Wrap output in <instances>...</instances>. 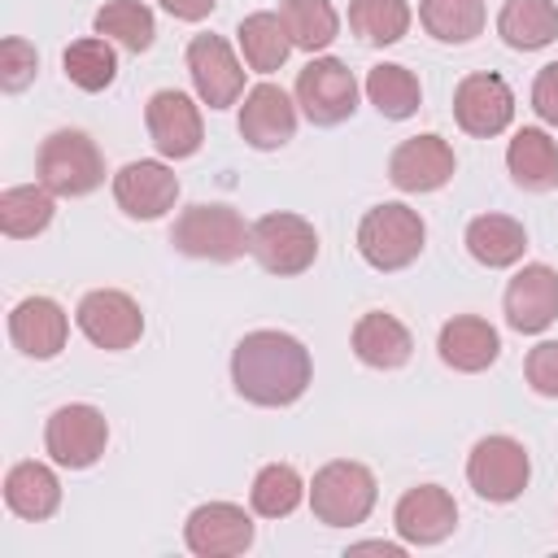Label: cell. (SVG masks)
Here are the masks:
<instances>
[{"label": "cell", "mask_w": 558, "mask_h": 558, "mask_svg": "<svg viewBox=\"0 0 558 558\" xmlns=\"http://www.w3.org/2000/svg\"><path fill=\"white\" fill-rule=\"evenodd\" d=\"M248 253L270 275H301L318 257V231L301 214L275 209V214H262L248 227Z\"/></svg>", "instance_id": "cell-6"}, {"label": "cell", "mask_w": 558, "mask_h": 558, "mask_svg": "<svg viewBox=\"0 0 558 558\" xmlns=\"http://www.w3.org/2000/svg\"><path fill=\"white\" fill-rule=\"evenodd\" d=\"M532 109L541 122L558 126V61H549L532 83Z\"/></svg>", "instance_id": "cell-38"}, {"label": "cell", "mask_w": 558, "mask_h": 558, "mask_svg": "<svg viewBox=\"0 0 558 558\" xmlns=\"http://www.w3.org/2000/svg\"><path fill=\"white\" fill-rule=\"evenodd\" d=\"M366 96H371V105H375L384 118H392V122H405V118L418 113V105H423L418 78H414L405 65H397V61H384V65H375V70L366 74Z\"/></svg>", "instance_id": "cell-31"}, {"label": "cell", "mask_w": 558, "mask_h": 558, "mask_svg": "<svg viewBox=\"0 0 558 558\" xmlns=\"http://www.w3.org/2000/svg\"><path fill=\"white\" fill-rule=\"evenodd\" d=\"M453 148L440 135H410L388 157V179L397 192H436L453 179Z\"/></svg>", "instance_id": "cell-15"}, {"label": "cell", "mask_w": 558, "mask_h": 558, "mask_svg": "<svg viewBox=\"0 0 558 558\" xmlns=\"http://www.w3.org/2000/svg\"><path fill=\"white\" fill-rule=\"evenodd\" d=\"M170 244L187 257L205 262H235L248 253V227L231 205H187L174 218Z\"/></svg>", "instance_id": "cell-5"}, {"label": "cell", "mask_w": 558, "mask_h": 558, "mask_svg": "<svg viewBox=\"0 0 558 558\" xmlns=\"http://www.w3.org/2000/svg\"><path fill=\"white\" fill-rule=\"evenodd\" d=\"M506 170L523 192H554L558 187V144L541 126L514 131L506 148Z\"/></svg>", "instance_id": "cell-23"}, {"label": "cell", "mask_w": 558, "mask_h": 558, "mask_svg": "<svg viewBox=\"0 0 558 558\" xmlns=\"http://www.w3.org/2000/svg\"><path fill=\"white\" fill-rule=\"evenodd\" d=\"M74 323L78 331L96 344V349H131L140 336H144V314L135 305V296L118 292V288H96L78 301L74 310Z\"/></svg>", "instance_id": "cell-10"}, {"label": "cell", "mask_w": 558, "mask_h": 558, "mask_svg": "<svg viewBox=\"0 0 558 558\" xmlns=\"http://www.w3.org/2000/svg\"><path fill=\"white\" fill-rule=\"evenodd\" d=\"M418 22L440 44H471L484 31V0H418Z\"/></svg>", "instance_id": "cell-32"}, {"label": "cell", "mask_w": 558, "mask_h": 558, "mask_svg": "<svg viewBox=\"0 0 558 558\" xmlns=\"http://www.w3.org/2000/svg\"><path fill=\"white\" fill-rule=\"evenodd\" d=\"M92 26H96V35L122 44L126 52H148L153 39H157L153 9L140 4V0H109V4H100L96 17H92Z\"/></svg>", "instance_id": "cell-28"}, {"label": "cell", "mask_w": 558, "mask_h": 558, "mask_svg": "<svg viewBox=\"0 0 558 558\" xmlns=\"http://www.w3.org/2000/svg\"><path fill=\"white\" fill-rule=\"evenodd\" d=\"M279 17L292 35V48H305V52H318L340 35V17L331 0H283Z\"/></svg>", "instance_id": "cell-34"}, {"label": "cell", "mask_w": 558, "mask_h": 558, "mask_svg": "<svg viewBox=\"0 0 558 558\" xmlns=\"http://www.w3.org/2000/svg\"><path fill=\"white\" fill-rule=\"evenodd\" d=\"M523 375H527L532 392H541V397H558V340H541V344L527 353Z\"/></svg>", "instance_id": "cell-37"}, {"label": "cell", "mask_w": 558, "mask_h": 558, "mask_svg": "<svg viewBox=\"0 0 558 558\" xmlns=\"http://www.w3.org/2000/svg\"><path fill=\"white\" fill-rule=\"evenodd\" d=\"M52 222V192L44 183H17L0 192V231L13 240H31Z\"/></svg>", "instance_id": "cell-30"}, {"label": "cell", "mask_w": 558, "mask_h": 558, "mask_svg": "<svg viewBox=\"0 0 558 558\" xmlns=\"http://www.w3.org/2000/svg\"><path fill=\"white\" fill-rule=\"evenodd\" d=\"M349 554H384V558H401V545H392V541H362V545H353Z\"/></svg>", "instance_id": "cell-40"}, {"label": "cell", "mask_w": 558, "mask_h": 558, "mask_svg": "<svg viewBox=\"0 0 558 558\" xmlns=\"http://www.w3.org/2000/svg\"><path fill=\"white\" fill-rule=\"evenodd\" d=\"M453 118L466 135L475 140H493L510 126L514 118V92L506 87L501 74L493 70H480V74H466L453 92Z\"/></svg>", "instance_id": "cell-12"}, {"label": "cell", "mask_w": 558, "mask_h": 558, "mask_svg": "<svg viewBox=\"0 0 558 558\" xmlns=\"http://www.w3.org/2000/svg\"><path fill=\"white\" fill-rule=\"evenodd\" d=\"M410 4L405 0H349V31L362 44L388 48L410 31Z\"/></svg>", "instance_id": "cell-33"}, {"label": "cell", "mask_w": 558, "mask_h": 558, "mask_svg": "<svg viewBox=\"0 0 558 558\" xmlns=\"http://www.w3.org/2000/svg\"><path fill=\"white\" fill-rule=\"evenodd\" d=\"M497 35L519 52H536L558 39V4L554 0H506L497 13Z\"/></svg>", "instance_id": "cell-26"}, {"label": "cell", "mask_w": 558, "mask_h": 558, "mask_svg": "<svg viewBox=\"0 0 558 558\" xmlns=\"http://www.w3.org/2000/svg\"><path fill=\"white\" fill-rule=\"evenodd\" d=\"M35 70H39L35 44H26L22 35H9V39L0 44V87H4V92H22V87L35 78Z\"/></svg>", "instance_id": "cell-36"}, {"label": "cell", "mask_w": 558, "mask_h": 558, "mask_svg": "<svg viewBox=\"0 0 558 558\" xmlns=\"http://www.w3.org/2000/svg\"><path fill=\"white\" fill-rule=\"evenodd\" d=\"M144 122H148V135L157 144L161 157H192L205 140V126H201V109L192 105L187 92H174V87H161L148 96L144 105Z\"/></svg>", "instance_id": "cell-14"}, {"label": "cell", "mask_w": 558, "mask_h": 558, "mask_svg": "<svg viewBox=\"0 0 558 558\" xmlns=\"http://www.w3.org/2000/svg\"><path fill=\"white\" fill-rule=\"evenodd\" d=\"M61 70L74 87L83 92H105L113 78H118V52H113V39L105 35H87V39H74L65 52H61Z\"/></svg>", "instance_id": "cell-29"}, {"label": "cell", "mask_w": 558, "mask_h": 558, "mask_svg": "<svg viewBox=\"0 0 558 558\" xmlns=\"http://www.w3.org/2000/svg\"><path fill=\"white\" fill-rule=\"evenodd\" d=\"M65 336H70V318L52 296H26L9 314V340L35 362L57 357L65 349Z\"/></svg>", "instance_id": "cell-20"}, {"label": "cell", "mask_w": 558, "mask_h": 558, "mask_svg": "<svg viewBox=\"0 0 558 558\" xmlns=\"http://www.w3.org/2000/svg\"><path fill=\"white\" fill-rule=\"evenodd\" d=\"M4 506L17 519H31V523L52 519L57 506H61V484H57L52 466H44V462H17V466H9V475H4Z\"/></svg>", "instance_id": "cell-24"}, {"label": "cell", "mask_w": 558, "mask_h": 558, "mask_svg": "<svg viewBox=\"0 0 558 558\" xmlns=\"http://www.w3.org/2000/svg\"><path fill=\"white\" fill-rule=\"evenodd\" d=\"M296 105L314 126H340L357 109V78L340 57H314L296 74Z\"/></svg>", "instance_id": "cell-8"}, {"label": "cell", "mask_w": 558, "mask_h": 558, "mask_svg": "<svg viewBox=\"0 0 558 558\" xmlns=\"http://www.w3.org/2000/svg\"><path fill=\"white\" fill-rule=\"evenodd\" d=\"M183 541L196 558H235L253 545V519L235 501H205L187 514Z\"/></svg>", "instance_id": "cell-13"}, {"label": "cell", "mask_w": 558, "mask_h": 558, "mask_svg": "<svg viewBox=\"0 0 558 558\" xmlns=\"http://www.w3.org/2000/svg\"><path fill=\"white\" fill-rule=\"evenodd\" d=\"M314 375L310 349L288 331H248L231 353V384L244 401L279 410L305 397Z\"/></svg>", "instance_id": "cell-1"}, {"label": "cell", "mask_w": 558, "mask_h": 558, "mask_svg": "<svg viewBox=\"0 0 558 558\" xmlns=\"http://www.w3.org/2000/svg\"><path fill=\"white\" fill-rule=\"evenodd\" d=\"M392 527L405 545H440L458 527V506L440 484H418L401 493L392 510Z\"/></svg>", "instance_id": "cell-17"}, {"label": "cell", "mask_w": 558, "mask_h": 558, "mask_svg": "<svg viewBox=\"0 0 558 558\" xmlns=\"http://www.w3.org/2000/svg\"><path fill=\"white\" fill-rule=\"evenodd\" d=\"M214 4H218V0H161V9H166L170 17H179V22H201V17L214 13Z\"/></svg>", "instance_id": "cell-39"}, {"label": "cell", "mask_w": 558, "mask_h": 558, "mask_svg": "<svg viewBox=\"0 0 558 558\" xmlns=\"http://www.w3.org/2000/svg\"><path fill=\"white\" fill-rule=\"evenodd\" d=\"M436 349H440V362L462 371V375H475V371H488L501 353V336L488 318L480 314H458L440 327L436 336Z\"/></svg>", "instance_id": "cell-21"}, {"label": "cell", "mask_w": 558, "mask_h": 558, "mask_svg": "<svg viewBox=\"0 0 558 558\" xmlns=\"http://www.w3.org/2000/svg\"><path fill=\"white\" fill-rule=\"evenodd\" d=\"M113 201L122 214L131 218H161L166 209H174L179 201V179L166 161H126L118 174H113Z\"/></svg>", "instance_id": "cell-16"}, {"label": "cell", "mask_w": 558, "mask_h": 558, "mask_svg": "<svg viewBox=\"0 0 558 558\" xmlns=\"http://www.w3.org/2000/svg\"><path fill=\"white\" fill-rule=\"evenodd\" d=\"M523 248H527V231H523V222H514L506 214H480L466 222V253L488 270L514 266L523 257Z\"/></svg>", "instance_id": "cell-25"}, {"label": "cell", "mask_w": 558, "mask_h": 558, "mask_svg": "<svg viewBox=\"0 0 558 558\" xmlns=\"http://www.w3.org/2000/svg\"><path fill=\"white\" fill-rule=\"evenodd\" d=\"M353 353L371 371H397V366L410 362L414 336H410V327L401 318H392L384 310H371V314H362L353 323Z\"/></svg>", "instance_id": "cell-22"}, {"label": "cell", "mask_w": 558, "mask_h": 558, "mask_svg": "<svg viewBox=\"0 0 558 558\" xmlns=\"http://www.w3.org/2000/svg\"><path fill=\"white\" fill-rule=\"evenodd\" d=\"M301 497H305V484H301L296 466H288V462L262 466V471L253 475V488H248V501H253V510H257L262 519H283V514H292V510L301 506Z\"/></svg>", "instance_id": "cell-35"}, {"label": "cell", "mask_w": 558, "mask_h": 558, "mask_svg": "<svg viewBox=\"0 0 558 558\" xmlns=\"http://www.w3.org/2000/svg\"><path fill=\"white\" fill-rule=\"evenodd\" d=\"M187 74H192L196 96L209 109H231L244 96V65L235 61V52H231V44L222 35H192Z\"/></svg>", "instance_id": "cell-11"}, {"label": "cell", "mask_w": 558, "mask_h": 558, "mask_svg": "<svg viewBox=\"0 0 558 558\" xmlns=\"http://www.w3.org/2000/svg\"><path fill=\"white\" fill-rule=\"evenodd\" d=\"M35 170L52 196H87L105 183V161H100L96 140L74 126H61L39 144Z\"/></svg>", "instance_id": "cell-3"}, {"label": "cell", "mask_w": 558, "mask_h": 558, "mask_svg": "<svg viewBox=\"0 0 558 558\" xmlns=\"http://www.w3.org/2000/svg\"><path fill=\"white\" fill-rule=\"evenodd\" d=\"M423 240H427V227H423L418 209H410L401 201H384V205L366 209L357 222V253L375 270H405L423 253Z\"/></svg>", "instance_id": "cell-2"}, {"label": "cell", "mask_w": 558, "mask_h": 558, "mask_svg": "<svg viewBox=\"0 0 558 558\" xmlns=\"http://www.w3.org/2000/svg\"><path fill=\"white\" fill-rule=\"evenodd\" d=\"M240 135H244V144H253L262 153L283 148L296 135V105H292V96L279 83L248 87L244 105H240Z\"/></svg>", "instance_id": "cell-19"}, {"label": "cell", "mask_w": 558, "mask_h": 558, "mask_svg": "<svg viewBox=\"0 0 558 558\" xmlns=\"http://www.w3.org/2000/svg\"><path fill=\"white\" fill-rule=\"evenodd\" d=\"M310 510L327 527H357L375 510V475L362 462L336 458L314 471L310 484Z\"/></svg>", "instance_id": "cell-4"}, {"label": "cell", "mask_w": 558, "mask_h": 558, "mask_svg": "<svg viewBox=\"0 0 558 558\" xmlns=\"http://www.w3.org/2000/svg\"><path fill=\"white\" fill-rule=\"evenodd\" d=\"M466 480L484 501H514L532 480L527 449L514 436H484L466 458Z\"/></svg>", "instance_id": "cell-9"}, {"label": "cell", "mask_w": 558, "mask_h": 558, "mask_svg": "<svg viewBox=\"0 0 558 558\" xmlns=\"http://www.w3.org/2000/svg\"><path fill=\"white\" fill-rule=\"evenodd\" d=\"M235 39H240V52H244L248 70H257V74L279 70L288 61V52H292V35H288L279 13H248L240 22Z\"/></svg>", "instance_id": "cell-27"}, {"label": "cell", "mask_w": 558, "mask_h": 558, "mask_svg": "<svg viewBox=\"0 0 558 558\" xmlns=\"http://www.w3.org/2000/svg\"><path fill=\"white\" fill-rule=\"evenodd\" d=\"M558 318V270L545 262H527L506 283V323L519 336H536Z\"/></svg>", "instance_id": "cell-18"}, {"label": "cell", "mask_w": 558, "mask_h": 558, "mask_svg": "<svg viewBox=\"0 0 558 558\" xmlns=\"http://www.w3.org/2000/svg\"><path fill=\"white\" fill-rule=\"evenodd\" d=\"M109 445V423L96 405L87 401H70V405H57L48 427H44V449L57 466H70V471H83L92 462H100Z\"/></svg>", "instance_id": "cell-7"}]
</instances>
